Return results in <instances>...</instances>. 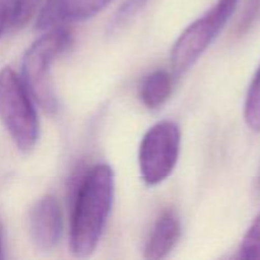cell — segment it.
<instances>
[{"label": "cell", "mask_w": 260, "mask_h": 260, "mask_svg": "<svg viewBox=\"0 0 260 260\" xmlns=\"http://www.w3.org/2000/svg\"><path fill=\"white\" fill-rule=\"evenodd\" d=\"M114 188V172L107 164L94 165L80 178L74 197L69 240L75 258H89L95 251L113 206Z\"/></svg>", "instance_id": "1"}, {"label": "cell", "mask_w": 260, "mask_h": 260, "mask_svg": "<svg viewBox=\"0 0 260 260\" xmlns=\"http://www.w3.org/2000/svg\"><path fill=\"white\" fill-rule=\"evenodd\" d=\"M179 238L180 221L178 215L170 208L162 211L147 239L145 258L152 260L167 258L177 245Z\"/></svg>", "instance_id": "7"}, {"label": "cell", "mask_w": 260, "mask_h": 260, "mask_svg": "<svg viewBox=\"0 0 260 260\" xmlns=\"http://www.w3.org/2000/svg\"><path fill=\"white\" fill-rule=\"evenodd\" d=\"M17 0H0V37L7 28H9L14 14Z\"/></svg>", "instance_id": "15"}, {"label": "cell", "mask_w": 260, "mask_h": 260, "mask_svg": "<svg viewBox=\"0 0 260 260\" xmlns=\"http://www.w3.org/2000/svg\"><path fill=\"white\" fill-rule=\"evenodd\" d=\"M238 4L239 0H217L206 14L185 28L173 46L170 55L175 75H184L200 60L228 24Z\"/></svg>", "instance_id": "4"}, {"label": "cell", "mask_w": 260, "mask_h": 260, "mask_svg": "<svg viewBox=\"0 0 260 260\" xmlns=\"http://www.w3.org/2000/svg\"><path fill=\"white\" fill-rule=\"evenodd\" d=\"M256 190H259L260 192V172H259L258 178H256Z\"/></svg>", "instance_id": "16"}, {"label": "cell", "mask_w": 260, "mask_h": 260, "mask_svg": "<svg viewBox=\"0 0 260 260\" xmlns=\"http://www.w3.org/2000/svg\"><path fill=\"white\" fill-rule=\"evenodd\" d=\"M0 121L20 151L36 146L40 123L35 104L22 78L8 66L0 71Z\"/></svg>", "instance_id": "3"}, {"label": "cell", "mask_w": 260, "mask_h": 260, "mask_svg": "<svg viewBox=\"0 0 260 260\" xmlns=\"http://www.w3.org/2000/svg\"><path fill=\"white\" fill-rule=\"evenodd\" d=\"M149 0H124L121 7L113 14V18L108 23L107 32L108 35H114L123 29L131 20L141 12Z\"/></svg>", "instance_id": "11"}, {"label": "cell", "mask_w": 260, "mask_h": 260, "mask_svg": "<svg viewBox=\"0 0 260 260\" xmlns=\"http://www.w3.org/2000/svg\"><path fill=\"white\" fill-rule=\"evenodd\" d=\"M113 2L114 0H57L61 23L90 19Z\"/></svg>", "instance_id": "9"}, {"label": "cell", "mask_w": 260, "mask_h": 260, "mask_svg": "<svg viewBox=\"0 0 260 260\" xmlns=\"http://www.w3.org/2000/svg\"><path fill=\"white\" fill-rule=\"evenodd\" d=\"M244 118L251 131L260 132V65L248 89L244 104Z\"/></svg>", "instance_id": "10"}, {"label": "cell", "mask_w": 260, "mask_h": 260, "mask_svg": "<svg viewBox=\"0 0 260 260\" xmlns=\"http://www.w3.org/2000/svg\"><path fill=\"white\" fill-rule=\"evenodd\" d=\"M260 22V0H248L236 24V36L246 35Z\"/></svg>", "instance_id": "14"}, {"label": "cell", "mask_w": 260, "mask_h": 260, "mask_svg": "<svg viewBox=\"0 0 260 260\" xmlns=\"http://www.w3.org/2000/svg\"><path fill=\"white\" fill-rule=\"evenodd\" d=\"M239 258L260 260V212L241 241Z\"/></svg>", "instance_id": "12"}, {"label": "cell", "mask_w": 260, "mask_h": 260, "mask_svg": "<svg viewBox=\"0 0 260 260\" xmlns=\"http://www.w3.org/2000/svg\"><path fill=\"white\" fill-rule=\"evenodd\" d=\"M0 255H2V235H0Z\"/></svg>", "instance_id": "17"}, {"label": "cell", "mask_w": 260, "mask_h": 260, "mask_svg": "<svg viewBox=\"0 0 260 260\" xmlns=\"http://www.w3.org/2000/svg\"><path fill=\"white\" fill-rule=\"evenodd\" d=\"M28 226L32 243L40 250L50 251L62 235V213L53 196L47 194L37 200L28 216Z\"/></svg>", "instance_id": "6"}, {"label": "cell", "mask_w": 260, "mask_h": 260, "mask_svg": "<svg viewBox=\"0 0 260 260\" xmlns=\"http://www.w3.org/2000/svg\"><path fill=\"white\" fill-rule=\"evenodd\" d=\"M173 80L165 70H155L145 76L140 84L139 95L147 109H156L169 99Z\"/></svg>", "instance_id": "8"}, {"label": "cell", "mask_w": 260, "mask_h": 260, "mask_svg": "<svg viewBox=\"0 0 260 260\" xmlns=\"http://www.w3.org/2000/svg\"><path fill=\"white\" fill-rule=\"evenodd\" d=\"M71 43V32L60 25L47 30L46 35L35 41L23 57V83L35 101L48 113H55L58 108L51 76L52 63L70 48Z\"/></svg>", "instance_id": "2"}, {"label": "cell", "mask_w": 260, "mask_h": 260, "mask_svg": "<svg viewBox=\"0 0 260 260\" xmlns=\"http://www.w3.org/2000/svg\"><path fill=\"white\" fill-rule=\"evenodd\" d=\"M180 152V129L175 122L161 121L149 128L139 149V168L147 185L160 184L175 169Z\"/></svg>", "instance_id": "5"}, {"label": "cell", "mask_w": 260, "mask_h": 260, "mask_svg": "<svg viewBox=\"0 0 260 260\" xmlns=\"http://www.w3.org/2000/svg\"><path fill=\"white\" fill-rule=\"evenodd\" d=\"M40 4L41 0H17L14 14L9 25L10 29L17 30L25 27L37 13Z\"/></svg>", "instance_id": "13"}]
</instances>
